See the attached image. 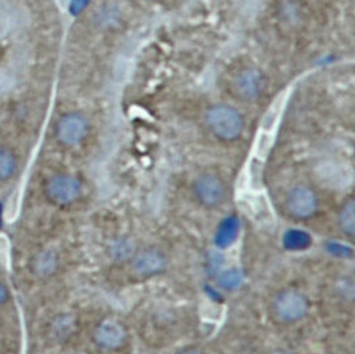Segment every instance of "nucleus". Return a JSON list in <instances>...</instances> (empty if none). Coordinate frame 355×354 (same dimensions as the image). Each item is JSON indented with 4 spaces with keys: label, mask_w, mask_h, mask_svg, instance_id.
<instances>
[{
    "label": "nucleus",
    "mask_w": 355,
    "mask_h": 354,
    "mask_svg": "<svg viewBox=\"0 0 355 354\" xmlns=\"http://www.w3.org/2000/svg\"><path fill=\"white\" fill-rule=\"evenodd\" d=\"M205 123L218 140L226 143L240 139L245 128L243 113L227 104L211 106L205 112Z\"/></svg>",
    "instance_id": "f257e3e1"
},
{
    "label": "nucleus",
    "mask_w": 355,
    "mask_h": 354,
    "mask_svg": "<svg viewBox=\"0 0 355 354\" xmlns=\"http://www.w3.org/2000/svg\"><path fill=\"white\" fill-rule=\"evenodd\" d=\"M192 194L196 201L204 208L214 210L224 204L226 199L225 181L213 172H202L194 177Z\"/></svg>",
    "instance_id": "f03ea898"
},
{
    "label": "nucleus",
    "mask_w": 355,
    "mask_h": 354,
    "mask_svg": "<svg viewBox=\"0 0 355 354\" xmlns=\"http://www.w3.org/2000/svg\"><path fill=\"white\" fill-rule=\"evenodd\" d=\"M89 129V121L83 113L67 112L55 124V137L65 148H75L85 142Z\"/></svg>",
    "instance_id": "7ed1b4c3"
},
{
    "label": "nucleus",
    "mask_w": 355,
    "mask_h": 354,
    "mask_svg": "<svg viewBox=\"0 0 355 354\" xmlns=\"http://www.w3.org/2000/svg\"><path fill=\"white\" fill-rule=\"evenodd\" d=\"M309 300L306 296L297 289H285L275 296L273 312L277 320L285 323L304 320L309 313Z\"/></svg>",
    "instance_id": "20e7f679"
},
{
    "label": "nucleus",
    "mask_w": 355,
    "mask_h": 354,
    "mask_svg": "<svg viewBox=\"0 0 355 354\" xmlns=\"http://www.w3.org/2000/svg\"><path fill=\"white\" fill-rule=\"evenodd\" d=\"M83 192L80 180L69 174H56L44 184V194L55 205H71L79 200Z\"/></svg>",
    "instance_id": "39448f33"
},
{
    "label": "nucleus",
    "mask_w": 355,
    "mask_h": 354,
    "mask_svg": "<svg viewBox=\"0 0 355 354\" xmlns=\"http://www.w3.org/2000/svg\"><path fill=\"white\" fill-rule=\"evenodd\" d=\"M285 207L293 219L307 220L317 213L320 199L313 188L307 185H297L286 194Z\"/></svg>",
    "instance_id": "423d86ee"
},
{
    "label": "nucleus",
    "mask_w": 355,
    "mask_h": 354,
    "mask_svg": "<svg viewBox=\"0 0 355 354\" xmlns=\"http://www.w3.org/2000/svg\"><path fill=\"white\" fill-rule=\"evenodd\" d=\"M265 79L259 68L248 67L243 68L232 81L233 95L245 103H252L259 100L263 92Z\"/></svg>",
    "instance_id": "0eeeda50"
},
{
    "label": "nucleus",
    "mask_w": 355,
    "mask_h": 354,
    "mask_svg": "<svg viewBox=\"0 0 355 354\" xmlns=\"http://www.w3.org/2000/svg\"><path fill=\"white\" fill-rule=\"evenodd\" d=\"M168 265V258L159 248H146L132 258V269L133 272L144 277H155L162 274Z\"/></svg>",
    "instance_id": "6e6552de"
},
{
    "label": "nucleus",
    "mask_w": 355,
    "mask_h": 354,
    "mask_svg": "<svg viewBox=\"0 0 355 354\" xmlns=\"http://www.w3.org/2000/svg\"><path fill=\"white\" fill-rule=\"evenodd\" d=\"M94 337L100 348L105 351H116L125 342L127 330L120 322L105 320L97 326Z\"/></svg>",
    "instance_id": "1a4fd4ad"
},
{
    "label": "nucleus",
    "mask_w": 355,
    "mask_h": 354,
    "mask_svg": "<svg viewBox=\"0 0 355 354\" xmlns=\"http://www.w3.org/2000/svg\"><path fill=\"white\" fill-rule=\"evenodd\" d=\"M59 256L56 251L47 248L39 251L31 260V272L37 278L46 280L58 272Z\"/></svg>",
    "instance_id": "9d476101"
},
{
    "label": "nucleus",
    "mask_w": 355,
    "mask_h": 354,
    "mask_svg": "<svg viewBox=\"0 0 355 354\" xmlns=\"http://www.w3.org/2000/svg\"><path fill=\"white\" fill-rule=\"evenodd\" d=\"M17 168L19 159L17 152L7 145H0V183H6L14 178Z\"/></svg>",
    "instance_id": "9b49d317"
},
{
    "label": "nucleus",
    "mask_w": 355,
    "mask_h": 354,
    "mask_svg": "<svg viewBox=\"0 0 355 354\" xmlns=\"http://www.w3.org/2000/svg\"><path fill=\"white\" fill-rule=\"evenodd\" d=\"M338 226L342 233L353 237L355 233V201L349 199L345 201L338 213Z\"/></svg>",
    "instance_id": "f8f14e48"
},
{
    "label": "nucleus",
    "mask_w": 355,
    "mask_h": 354,
    "mask_svg": "<svg viewBox=\"0 0 355 354\" xmlns=\"http://www.w3.org/2000/svg\"><path fill=\"white\" fill-rule=\"evenodd\" d=\"M310 242H311L310 235L304 230L293 229L286 232L284 236V245L286 246V249H291V251L306 249Z\"/></svg>",
    "instance_id": "ddd939ff"
},
{
    "label": "nucleus",
    "mask_w": 355,
    "mask_h": 354,
    "mask_svg": "<svg viewBox=\"0 0 355 354\" xmlns=\"http://www.w3.org/2000/svg\"><path fill=\"white\" fill-rule=\"evenodd\" d=\"M237 228H239V224L234 219L225 220L218 228V232L216 235V244H218L224 248L229 246L232 242L236 240Z\"/></svg>",
    "instance_id": "4468645a"
},
{
    "label": "nucleus",
    "mask_w": 355,
    "mask_h": 354,
    "mask_svg": "<svg viewBox=\"0 0 355 354\" xmlns=\"http://www.w3.org/2000/svg\"><path fill=\"white\" fill-rule=\"evenodd\" d=\"M133 242L128 239H120L114 242L111 246V256L113 260L117 261H125L135 256V249H133Z\"/></svg>",
    "instance_id": "2eb2a0df"
},
{
    "label": "nucleus",
    "mask_w": 355,
    "mask_h": 354,
    "mask_svg": "<svg viewBox=\"0 0 355 354\" xmlns=\"http://www.w3.org/2000/svg\"><path fill=\"white\" fill-rule=\"evenodd\" d=\"M243 283V273L237 268H232L229 271H225L218 278L220 287L225 290H236L241 287Z\"/></svg>",
    "instance_id": "dca6fc26"
},
{
    "label": "nucleus",
    "mask_w": 355,
    "mask_h": 354,
    "mask_svg": "<svg viewBox=\"0 0 355 354\" xmlns=\"http://www.w3.org/2000/svg\"><path fill=\"white\" fill-rule=\"evenodd\" d=\"M281 108H282V99L279 97L273 104V108L266 115L265 121H263V128L272 129L275 127L277 117H278V115L281 112Z\"/></svg>",
    "instance_id": "f3484780"
},
{
    "label": "nucleus",
    "mask_w": 355,
    "mask_h": 354,
    "mask_svg": "<svg viewBox=\"0 0 355 354\" xmlns=\"http://www.w3.org/2000/svg\"><path fill=\"white\" fill-rule=\"evenodd\" d=\"M8 300H10V290H8V287H7L3 281H0V306L7 304Z\"/></svg>",
    "instance_id": "a211bd4d"
},
{
    "label": "nucleus",
    "mask_w": 355,
    "mask_h": 354,
    "mask_svg": "<svg viewBox=\"0 0 355 354\" xmlns=\"http://www.w3.org/2000/svg\"><path fill=\"white\" fill-rule=\"evenodd\" d=\"M178 354H204L201 353L200 351H196V349H185V351H181Z\"/></svg>",
    "instance_id": "6ab92c4d"
},
{
    "label": "nucleus",
    "mask_w": 355,
    "mask_h": 354,
    "mask_svg": "<svg viewBox=\"0 0 355 354\" xmlns=\"http://www.w3.org/2000/svg\"><path fill=\"white\" fill-rule=\"evenodd\" d=\"M272 354H295V353H291V352H289V351H275V352H273Z\"/></svg>",
    "instance_id": "aec40b11"
},
{
    "label": "nucleus",
    "mask_w": 355,
    "mask_h": 354,
    "mask_svg": "<svg viewBox=\"0 0 355 354\" xmlns=\"http://www.w3.org/2000/svg\"><path fill=\"white\" fill-rule=\"evenodd\" d=\"M0 228H1V204H0Z\"/></svg>",
    "instance_id": "412c9836"
}]
</instances>
